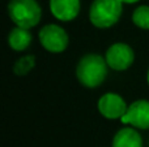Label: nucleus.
I'll list each match as a JSON object with an SVG mask.
<instances>
[{
    "mask_svg": "<svg viewBox=\"0 0 149 147\" xmlns=\"http://www.w3.org/2000/svg\"><path fill=\"white\" fill-rule=\"evenodd\" d=\"M8 13L17 26L30 29L41 21L42 10L36 0H10Z\"/></svg>",
    "mask_w": 149,
    "mask_h": 147,
    "instance_id": "f03ea898",
    "label": "nucleus"
},
{
    "mask_svg": "<svg viewBox=\"0 0 149 147\" xmlns=\"http://www.w3.org/2000/svg\"><path fill=\"white\" fill-rule=\"evenodd\" d=\"M135 55L132 48L126 43H115L106 52V61L115 70H126L134 63Z\"/></svg>",
    "mask_w": 149,
    "mask_h": 147,
    "instance_id": "39448f33",
    "label": "nucleus"
},
{
    "mask_svg": "<svg viewBox=\"0 0 149 147\" xmlns=\"http://www.w3.org/2000/svg\"><path fill=\"white\" fill-rule=\"evenodd\" d=\"M122 0H94L90 7V22L100 29L115 25L122 14Z\"/></svg>",
    "mask_w": 149,
    "mask_h": 147,
    "instance_id": "7ed1b4c3",
    "label": "nucleus"
},
{
    "mask_svg": "<svg viewBox=\"0 0 149 147\" xmlns=\"http://www.w3.org/2000/svg\"><path fill=\"white\" fill-rule=\"evenodd\" d=\"M98 109H100L101 115L105 116L106 119L115 120L122 119L126 115L128 107L120 95L114 93H107L98 102Z\"/></svg>",
    "mask_w": 149,
    "mask_h": 147,
    "instance_id": "423d86ee",
    "label": "nucleus"
},
{
    "mask_svg": "<svg viewBox=\"0 0 149 147\" xmlns=\"http://www.w3.org/2000/svg\"><path fill=\"white\" fill-rule=\"evenodd\" d=\"M132 21L139 27L149 30V7L141 5V7L136 8V10L132 14Z\"/></svg>",
    "mask_w": 149,
    "mask_h": 147,
    "instance_id": "9b49d317",
    "label": "nucleus"
},
{
    "mask_svg": "<svg viewBox=\"0 0 149 147\" xmlns=\"http://www.w3.org/2000/svg\"><path fill=\"white\" fill-rule=\"evenodd\" d=\"M42 46L50 52H63L68 46V35L64 29L58 25H46L39 31Z\"/></svg>",
    "mask_w": 149,
    "mask_h": 147,
    "instance_id": "20e7f679",
    "label": "nucleus"
},
{
    "mask_svg": "<svg viewBox=\"0 0 149 147\" xmlns=\"http://www.w3.org/2000/svg\"><path fill=\"white\" fill-rule=\"evenodd\" d=\"M34 63H36V57L33 55H28V56H24L21 59L17 60V63L15 64V73L17 76H25L29 73V70L34 68Z\"/></svg>",
    "mask_w": 149,
    "mask_h": 147,
    "instance_id": "f8f14e48",
    "label": "nucleus"
},
{
    "mask_svg": "<svg viewBox=\"0 0 149 147\" xmlns=\"http://www.w3.org/2000/svg\"><path fill=\"white\" fill-rule=\"evenodd\" d=\"M52 14L60 21H71L80 12V0H50Z\"/></svg>",
    "mask_w": 149,
    "mask_h": 147,
    "instance_id": "6e6552de",
    "label": "nucleus"
},
{
    "mask_svg": "<svg viewBox=\"0 0 149 147\" xmlns=\"http://www.w3.org/2000/svg\"><path fill=\"white\" fill-rule=\"evenodd\" d=\"M123 3H127V4H134V3L139 1V0H122Z\"/></svg>",
    "mask_w": 149,
    "mask_h": 147,
    "instance_id": "ddd939ff",
    "label": "nucleus"
},
{
    "mask_svg": "<svg viewBox=\"0 0 149 147\" xmlns=\"http://www.w3.org/2000/svg\"><path fill=\"white\" fill-rule=\"evenodd\" d=\"M148 83H149V70H148Z\"/></svg>",
    "mask_w": 149,
    "mask_h": 147,
    "instance_id": "4468645a",
    "label": "nucleus"
},
{
    "mask_svg": "<svg viewBox=\"0 0 149 147\" xmlns=\"http://www.w3.org/2000/svg\"><path fill=\"white\" fill-rule=\"evenodd\" d=\"M113 147H143L140 134L132 128L119 130L113 139Z\"/></svg>",
    "mask_w": 149,
    "mask_h": 147,
    "instance_id": "1a4fd4ad",
    "label": "nucleus"
},
{
    "mask_svg": "<svg viewBox=\"0 0 149 147\" xmlns=\"http://www.w3.org/2000/svg\"><path fill=\"white\" fill-rule=\"evenodd\" d=\"M107 61L101 55L89 54L80 60L77 65V78L86 87H97L105 81L107 74Z\"/></svg>",
    "mask_w": 149,
    "mask_h": 147,
    "instance_id": "f257e3e1",
    "label": "nucleus"
},
{
    "mask_svg": "<svg viewBox=\"0 0 149 147\" xmlns=\"http://www.w3.org/2000/svg\"><path fill=\"white\" fill-rule=\"evenodd\" d=\"M120 120L124 124H131L139 129H149V102H134Z\"/></svg>",
    "mask_w": 149,
    "mask_h": 147,
    "instance_id": "0eeeda50",
    "label": "nucleus"
},
{
    "mask_svg": "<svg viewBox=\"0 0 149 147\" xmlns=\"http://www.w3.org/2000/svg\"><path fill=\"white\" fill-rule=\"evenodd\" d=\"M31 33H29V29H24V27H17L12 29L8 36V43L16 51H24L26 49L31 43Z\"/></svg>",
    "mask_w": 149,
    "mask_h": 147,
    "instance_id": "9d476101",
    "label": "nucleus"
}]
</instances>
